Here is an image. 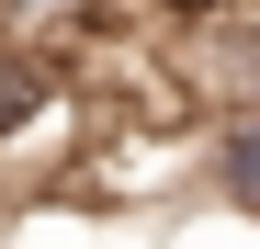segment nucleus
Returning <instances> with one entry per match:
<instances>
[{"label":"nucleus","mask_w":260,"mask_h":249,"mask_svg":"<svg viewBox=\"0 0 260 249\" xmlns=\"http://www.w3.org/2000/svg\"><path fill=\"white\" fill-rule=\"evenodd\" d=\"M204 193L238 204V215L260 204V113H249V102H226V113L204 124Z\"/></svg>","instance_id":"1"},{"label":"nucleus","mask_w":260,"mask_h":249,"mask_svg":"<svg viewBox=\"0 0 260 249\" xmlns=\"http://www.w3.org/2000/svg\"><path fill=\"white\" fill-rule=\"evenodd\" d=\"M91 12V0H0V34H34V46H46L57 23H79Z\"/></svg>","instance_id":"2"}]
</instances>
